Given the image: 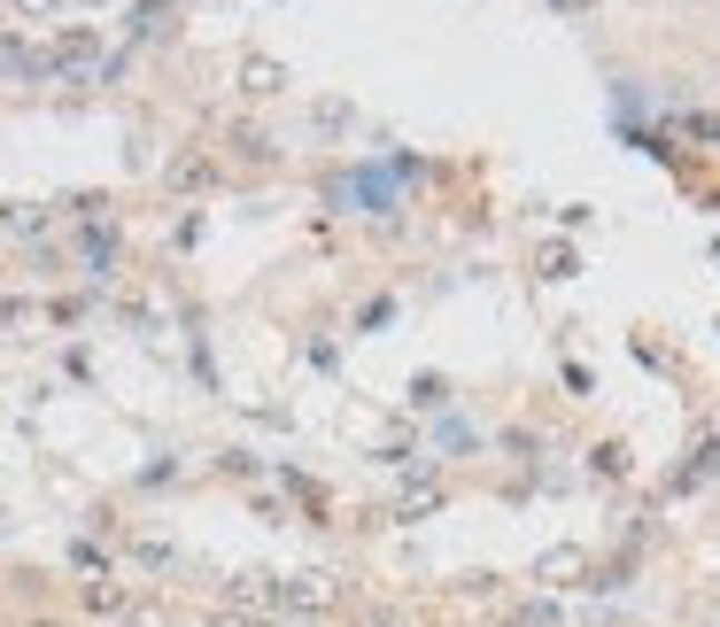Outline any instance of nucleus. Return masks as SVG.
I'll return each mask as SVG.
<instances>
[{
  "instance_id": "a211bd4d",
  "label": "nucleus",
  "mask_w": 720,
  "mask_h": 627,
  "mask_svg": "<svg viewBox=\"0 0 720 627\" xmlns=\"http://www.w3.org/2000/svg\"><path fill=\"white\" fill-rule=\"evenodd\" d=\"M78 8H109V0H78Z\"/></svg>"
},
{
  "instance_id": "20e7f679",
  "label": "nucleus",
  "mask_w": 720,
  "mask_h": 627,
  "mask_svg": "<svg viewBox=\"0 0 720 627\" xmlns=\"http://www.w3.org/2000/svg\"><path fill=\"white\" fill-rule=\"evenodd\" d=\"M225 605H233V613H272V605H279V581H272V574H240V581L225 589Z\"/></svg>"
},
{
  "instance_id": "f257e3e1",
  "label": "nucleus",
  "mask_w": 720,
  "mask_h": 627,
  "mask_svg": "<svg viewBox=\"0 0 720 627\" xmlns=\"http://www.w3.org/2000/svg\"><path fill=\"white\" fill-rule=\"evenodd\" d=\"M326 202H349V209H364V217H395V209H403V186H395L387 163H349V178H334Z\"/></svg>"
},
{
  "instance_id": "4468645a",
  "label": "nucleus",
  "mask_w": 720,
  "mask_h": 627,
  "mask_svg": "<svg viewBox=\"0 0 720 627\" xmlns=\"http://www.w3.org/2000/svg\"><path fill=\"white\" fill-rule=\"evenodd\" d=\"M387 317H395V303L379 295V303H364V311H357V325H364V333H372V325H387Z\"/></svg>"
},
{
  "instance_id": "9b49d317",
  "label": "nucleus",
  "mask_w": 720,
  "mask_h": 627,
  "mask_svg": "<svg viewBox=\"0 0 720 627\" xmlns=\"http://www.w3.org/2000/svg\"><path fill=\"white\" fill-rule=\"evenodd\" d=\"M682 133H690V140H720V117H713V109H690V117H682Z\"/></svg>"
},
{
  "instance_id": "2eb2a0df",
  "label": "nucleus",
  "mask_w": 720,
  "mask_h": 627,
  "mask_svg": "<svg viewBox=\"0 0 720 627\" xmlns=\"http://www.w3.org/2000/svg\"><path fill=\"white\" fill-rule=\"evenodd\" d=\"M596 0H550V16H589Z\"/></svg>"
},
{
  "instance_id": "ddd939ff",
  "label": "nucleus",
  "mask_w": 720,
  "mask_h": 627,
  "mask_svg": "<svg viewBox=\"0 0 720 627\" xmlns=\"http://www.w3.org/2000/svg\"><path fill=\"white\" fill-rule=\"evenodd\" d=\"M573 566H581V550H550V558H542V581H558V574H573Z\"/></svg>"
},
{
  "instance_id": "dca6fc26",
  "label": "nucleus",
  "mask_w": 720,
  "mask_h": 627,
  "mask_svg": "<svg viewBox=\"0 0 720 627\" xmlns=\"http://www.w3.org/2000/svg\"><path fill=\"white\" fill-rule=\"evenodd\" d=\"M62 0H16V16H55Z\"/></svg>"
},
{
  "instance_id": "39448f33",
  "label": "nucleus",
  "mask_w": 720,
  "mask_h": 627,
  "mask_svg": "<svg viewBox=\"0 0 720 627\" xmlns=\"http://www.w3.org/2000/svg\"><path fill=\"white\" fill-rule=\"evenodd\" d=\"M240 94H256V101H272V94H287V70H279L272 55H248V62H240Z\"/></svg>"
},
{
  "instance_id": "f8f14e48",
  "label": "nucleus",
  "mask_w": 720,
  "mask_h": 627,
  "mask_svg": "<svg viewBox=\"0 0 720 627\" xmlns=\"http://www.w3.org/2000/svg\"><path fill=\"white\" fill-rule=\"evenodd\" d=\"M442 442H450V450H481V427H465V419H450V427H442Z\"/></svg>"
},
{
  "instance_id": "f03ea898",
  "label": "nucleus",
  "mask_w": 720,
  "mask_h": 627,
  "mask_svg": "<svg viewBox=\"0 0 720 627\" xmlns=\"http://www.w3.org/2000/svg\"><path fill=\"white\" fill-rule=\"evenodd\" d=\"M8 78H23V86H47V78H55V55H31L16 31H0V86H8Z\"/></svg>"
},
{
  "instance_id": "6e6552de",
  "label": "nucleus",
  "mask_w": 720,
  "mask_h": 627,
  "mask_svg": "<svg viewBox=\"0 0 720 627\" xmlns=\"http://www.w3.org/2000/svg\"><path fill=\"white\" fill-rule=\"evenodd\" d=\"M0 225H8V233H47V209H39V202H8Z\"/></svg>"
},
{
  "instance_id": "0eeeda50",
  "label": "nucleus",
  "mask_w": 720,
  "mask_h": 627,
  "mask_svg": "<svg viewBox=\"0 0 720 627\" xmlns=\"http://www.w3.org/2000/svg\"><path fill=\"white\" fill-rule=\"evenodd\" d=\"M209 178H217V156H201V148H194V156H179L171 170H164V186H179V194H194V186H209Z\"/></svg>"
},
{
  "instance_id": "1a4fd4ad",
  "label": "nucleus",
  "mask_w": 720,
  "mask_h": 627,
  "mask_svg": "<svg viewBox=\"0 0 720 627\" xmlns=\"http://www.w3.org/2000/svg\"><path fill=\"white\" fill-rule=\"evenodd\" d=\"M573 264H581L573 248H542V280H573Z\"/></svg>"
},
{
  "instance_id": "f3484780",
  "label": "nucleus",
  "mask_w": 720,
  "mask_h": 627,
  "mask_svg": "<svg viewBox=\"0 0 720 627\" xmlns=\"http://www.w3.org/2000/svg\"><path fill=\"white\" fill-rule=\"evenodd\" d=\"M125 627H171L164 613H125Z\"/></svg>"
},
{
  "instance_id": "7ed1b4c3",
  "label": "nucleus",
  "mask_w": 720,
  "mask_h": 627,
  "mask_svg": "<svg viewBox=\"0 0 720 627\" xmlns=\"http://www.w3.org/2000/svg\"><path fill=\"white\" fill-rule=\"evenodd\" d=\"M171 23H179V0H140V8L125 16L132 47H156V39H171Z\"/></svg>"
},
{
  "instance_id": "423d86ee",
  "label": "nucleus",
  "mask_w": 720,
  "mask_h": 627,
  "mask_svg": "<svg viewBox=\"0 0 720 627\" xmlns=\"http://www.w3.org/2000/svg\"><path fill=\"white\" fill-rule=\"evenodd\" d=\"M279 605H303V613H326V605H334V581H326V574H295V581H279Z\"/></svg>"
},
{
  "instance_id": "9d476101",
  "label": "nucleus",
  "mask_w": 720,
  "mask_h": 627,
  "mask_svg": "<svg viewBox=\"0 0 720 627\" xmlns=\"http://www.w3.org/2000/svg\"><path fill=\"white\" fill-rule=\"evenodd\" d=\"M86 605H93V613H125V589H117V581H93Z\"/></svg>"
}]
</instances>
